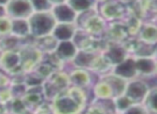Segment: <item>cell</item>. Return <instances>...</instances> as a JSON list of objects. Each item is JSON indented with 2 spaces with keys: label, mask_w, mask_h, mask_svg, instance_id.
Segmentation results:
<instances>
[{
  "label": "cell",
  "mask_w": 157,
  "mask_h": 114,
  "mask_svg": "<svg viewBox=\"0 0 157 114\" xmlns=\"http://www.w3.org/2000/svg\"><path fill=\"white\" fill-rule=\"evenodd\" d=\"M136 59V69L138 75L152 77L156 74V62L151 56H138Z\"/></svg>",
  "instance_id": "5bb4252c"
},
{
  "label": "cell",
  "mask_w": 157,
  "mask_h": 114,
  "mask_svg": "<svg viewBox=\"0 0 157 114\" xmlns=\"http://www.w3.org/2000/svg\"><path fill=\"white\" fill-rule=\"evenodd\" d=\"M58 42H59L58 40H56L52 35H50V36H46V37L36 39V42L33 43V45L45 55V54H52V53H54L57 45H58Z\"/></svg>",
  "instance_id": "ac0fdd59"
},
{
  "label": "cell",
  "mask_w": 157,
  "mask_h": 114,
  "mask_svg": "<svg viewBox=\"0 0 157 114\" xmlns=\"http://www.w3.org/2000/svg\"><path fill=\"white\" fill-rule=\"evenodd\" d=\"M53 6H57V5H61V3H66L67 0H48Z\"/></svg>",
  "instance_id": "f1b7e54d"
},
{
  "label": "cell",
  "mask_w": 157,
  "mask_h": 114,
  "mask_svg": "<svg viewBox=\"0 0 157 114\" xmlns=\"http://www.w3.org/2000/svg\"><path fill=\"white\" fill-rule=\"evenodd\" d=\"M102 54L107 58L108 62L111 64L112 67L118 65L128 57L126 48L117 43H113L111 45L107 46L105 50L102 52Z\"/></svg>",
  "instance_id": "7c38bea8"
},
{
  "label": "cell",
  "mask_w": 157,
  "mask_h": 114,
  "mask_svg": "<svg viewBox=\"0 0 157 114\" xmlns=\"http://www.w3.org/2000/svg\"><path fill=\"white\" fill-rule=\"evenodd\" d=\"M97 2V0H67L68 5L78 14L95 9Z\"/></svg>",
  "instance_id": "44dd1931"
},
{
  "label": "cell",
  "mask_w": 157,
  "mask_h": 114,
  "mask_svg": "<svg viewBox=\"0 0 157 114\" xmlns=\"http://www.w3.org/2000/svg\"><path fill=\"white\" fill-rule=\"evenodd\" d=\"M71 86L69 74L61 70L53 72L48 79H45L43 85V94L46 100H53L61 92L66 90Z\"/></svg>",
  "instance_id": "3957f363"
},
{
  "label": "cell",
  "mask_w": 157,
  "mask_h": 114,
  "mask_svg": "<svg viewBox=\"0 0 157 114\" xmlns=\"http://www.w3.org/2000/svg\"><path fill=\"white\" fill-rule=\"evenodd\" d=\"M156 22H157V17H156Z\"/></svg>",
  "instance_id": "e575fe53"
},
{
  "label": "cell",
  "mask_w": 157,
  "mask_h": 114,
  "mask_svg": "<svg viewBox=\"0 0 157 114\" xmlns=\"http://www.w3.org/2000/svg\"><path fill=\"white\" fill-rule=\"evenodd\" d=\"M6 16H7V8L0 5V18L6 17Z\"/></svg>",
  "instance_id": "83f0119b"
},
{
  "label": "cell",
  "mask_w": 157,
  "mask_h": 114,
  "mask_svg": "<svg viewBox=\"0 0 157 114\" xmlns=\"http://www.w3.org/2000/svg\"><path fill=\"white\" fill-rule=\"evenodd\" d=\"M78 29V25L75 23H57L52 36L59 42L69 41L74 39Z\"/></svg>",
  "instance_id": "8fae6325"
},
{
  "label": "cell",
  "mask_w": 157,
  "mask_h": 114,
  "mask_svg": "<svg viewBox=\"0 0 157 114\" xmlns=\"http://www.w3.org/2000/svg\"><path fill=\"white\" fill-rule=\"evenodd\" d=\"M100 15L103 20H118L124 15V7L115 1H107L101 6Z\"/></svg>",
  "instance_id": "9a60e30c"
},
{
  "label": "cell",
  "mask_w": 157,
  "mask_h": 114,
  "mask_svg": "<svg viewBox=\"0 0 157 114\" xmlns=\"http://www.w3.org/2000/svg\"><path fill=\"white\" fill-rule=\"evenodd\" d=\"M97 55H98L97 53L88 52V51H84V50H78V54H76V56L74 57V59L71 63H73L75 68H83L88 70L92 67Z\"/></svg>",
  "instance_id": "e0dca14e"
},
{
  "label": "cell",
  "mask_w": 157,
  "mask_h": 114,
  "mask_svg": "<svg viewBox=\"0 0 157 114\" xmlns=\"http://www.w3.org/2000/svg\"><path fill=\"white\" fill-rule=\"evenodd\" d=\"M97 1H105V2H107L108 0H97Z\"/></svg>",
  "instance_id": "1f68e13d"
},
{
  "label": "cell",
  "mask_w": 157,
  "mask_h": 114,
  "mask_svg": "<svg viewBox=\"0 0 157 114\" xmlns=\"http://www.w3.org/2000/svg\"><path fill=\"white\" fill-rule=\"evenodd\" d=\"M21 41H22V39L13 35L6 36L3 38H0V48L2 52L18 51L21 48Z\"/></svg>",
  "instance_id": "7402d4cb"
},
{
  "label": "cell",
  "mask_w": 157,
  "mask_h": 114,
  "mask_svg": "<svg viewBox=\"0 0 157 114\" xmlns=\"http://www.w3.org/2000/svg\"><path fill=\"white\" fill-rule=\"evenodd\" d=\"M122 114H150L143 103H135Z\"/></svg>",
  "instance_id": "4316f807"
},
{
  "label": "cell",
  "mask_w": 157,
  "mask_h": 114,
  "mask_svg": "<svg viewBox=\"0 0 157 114\" xmlns=\"http://www.w3.org/2000/svg\"><path fill=\"white\" fill-rule=\"evenodd\" d=\"M29 27H30V36L35 39L52 35L56 21L53 16L52 12H35L28 18Z\"/></svg>",
  "instance_id": "7a4b0ae2"
},
{
  "label": "cell",
  "mask_w": 157,
  "mask_h": 114,
  "mask_svg": "<svg viewBox=\"0 0 157 114\" xmlns=\"http://www.w3.org/2000/svg\"><path fill=\"white\" fill-rule=\"evenodd\" d=\"M86 102L85 89L72 85L51 100L54 114H81L85 110Z\"/></svg>",
  "instance_id": "6da1fadb"
},
{
  "label": "cell",
  "mask_w": 157,
  "mask_h": 114,
  "mask_svg": "<svg viewBox=\"0 0 157 114\" xmlns=\"http://www.w3.org/2000/svg\"><path fill=\"white\" fill-rule=\"evenodd\" d=\"M6 8L7 16L11 20H28L35 13L29 0H11Z\"/></svg>",
  "instance_id": "5b68a950"
},
{
  "label": "cell",
  "mask_w": 157,
  "mask_h": 114,
  "mask_svg": "<svg viewBox=\"0 0 157 114\" xmlns=\"http://www.w3.org/2000/svg\"><path fill=\"white\" fill-rule=\"evenodd\" d=\"M156 74H157V62H156Z\"/></svg>",
  "instance_id": "d6a6232c"
},
{
  "label": "cell",
  "mask_w": 157,
  "mask_h": 114,
  "mask_svg": "<svg viewBox=\"0 0 157 114\" xmlns=\"http://www.w3.org/2000/svg\"><path fill=\"white\" fill-rule=\"evenodd\" d=\"M5 114H13V113H10V112H9V113H8V112H7V113H5Z\"/></svg>",
  "instance_id": "836d02e7"
},
{
  "label": "cell",
  "mask_w": 157,
  "mask_h": 114,
  "mask_svg": "<svg viewBox=\"0 0 157 114\" xmlns=\"http://www.w3.org/2000/svg\"><path fill=\"white\" fill-rule=\"evenodd\" d=\"M93 92H94L95 98L96 99H114L115 95H114L113 88L110 85V83L101 77L100 80L97 82L93 87Z\"/></svg>",
  "instance_id": "2e32d148"
},
{
  "label": "cell",
  "mask_w": 157,
  "mask_h": 114,
  "mask_svg": "<svg viewBox=\"0 0 157 114\" xmlns=\"http://www.w3.org/2000/svg\"><path fill=\"white\" fill-rule=\"evenodd\" d=\"M150 90V86L144 81L133 79L128 81L125 94L133 103H143L146 95Z\"/></svg>",
  "instance_id": "8992f818"
},
{
  "label": "cell",
  "mask_w": 157,
  "mask_h": 114,
  "mask_svg": "<svg viewBox=\"0 0 157 114\" xmlns=\"http://www.w3.org/2000/svg\"><path fill=\"white\" fill-rule=\"evenodd\" d=\"M51 114H54V113H51Z\"/></svg>",
  "instance_id": "8d00e7d4"
},
{
  "label": "cell",
  "mask_w": 157,
  "mask_h": 114,
  "mask_svg": "<svg viewBox=\"0 0 157 114\" xmlns=\"http://www.w3.org/2000/svg\"><path fill=\"white\" fill-rule=\"evenodd\" d=\"M113 101H114V107H115L116 113H120V114H122L123 112H125L132 104H135V103H133L126 95H121V96L114 98Z\"/></svg>",
  "instance_id": "cb8c5ba5"
},
{
  "label": "cell",
  "mask_w": 157,
  "mask_h": 114,
  "mask_svg": "<svg viewBox=\"0 0 157 114\" xmlns=\"http://www.w3.org/2000/svg\"><path fill=\"white\" fill-rule=\"evenodd\" d=\"M139 38L145 44L157 43V24H145L140 28Z\"/></svg>",
  "instance_id": "d6986e66"
},
{
  "label": "cell",
  "mask_w": 157,
  "mask_h": 114,
  "mask_svg": "<svg viewBox=\"0 0 157 114\" xmlns=\"http://www.w3.org/2000/svg\"><path fill=\"white\" fill-rule=\"evenodd\" d=\"M115 114H120V113H115Z\"/></svg>",
  "instance_id": "d590c367"
},
{
  "label": "cell",
  "mask_w": 157,
  "mask_h": 114,
  "mask_svg": "<svg viewBox=\"0 0 157 114\" xmlns=\"http://www.w3.org/2000/svg\"><path fill=\"white\" fill-rule=\"evenodd\" d=\"M11 0H0V5L1 6H5V7H7V5L10 2Z\"/></svg>",
  "instance_id": "f546056e"
},
{
  "label": "cell",
  "mask_w": 157,
  "mask_h": 114,
  "mask_svg": "<svg viewBox=\"0 0 157 114\" xmlns=\"http://www.w3.org/2000/svg\"><path fill=\"white\" fill-rule=\"evenodd\" d=\"M78 48L75 44V42L73 40H69V41L58 42V45H57L54 54L58 57L59 60H61L63 63H67L72 62L78 54Z\"/></svg>",
  "instance_id": "30bf717a"
},
{
  "label": "cell",
  "mask_w": 157,
  "mask_h": 114,
  "mask_svg": "<svg viewBox=\"0 0 157 114\" xmlns=\"http://www.w3.org/2000/svg\"><path fill=\"white\" fill-rule=\"evenodd\" d=\"M69 79L70 83L72 86L80 88H87L88 86L92 85V75L88 72L87 69L83 68H75L72 71H70Z\"/></svg>",
  "instance_id": "4fadbf2b"
},
{
  "label": "cell",
  "mask_w": 157,
  "mask_h": 114,
  "mask_svg": "<svg viewBox=\"0 0 157 114\" xmlns=\"http://www.w3.org/2000/svg\"><path fill=\"white\" fill-rule=\"evenodd\" d=\"M112 72L127 81L136 79L138 77L137 69H136V59L132 57H127L125 60L112 68Z\"/></svg>",
  "instance_id": "ba28073f"
},
{
  "label": "cell",
  "mask_w": 157,
  "mask_h": 114,
  "mask_svg": "<svg viewBox=\"0 0 157 114\" xmlns=\"http://www.w3.org/2000/svg\"><path fill=\"white\" fill-rule=\"evenodd\" d=\"M1 55H2V51H1V48H0V58H1Z\"/></svg>",
  "instance_id": "4dcf8cb0"
},
{
  "label": "cell",
  "mask_w": 157,
  "mask_h": 114,
  "mask_svg": "<svg viewBox=\"0 0 157 114\" xmlns=\"http://www.w3.org/2000/svg\"><path fill=\"white\" fill-rule=\"evenodd\" d=\"M18 52L21 55V71L23 74H26L35 70L44 57L43 53L38 50L33 44L21 46Z\"/></svg>",
  "instance_id": "277c9868"
},
{
  "label": "cell",
  "mask_w": 157,
  "mask_h": 114,
  "mask_svg": "<svg viewBox=\"0 0 157 114\" xmlns=\"http://www.w3.org/2000/svg\"><path fill=\"white\" fill-rule=\"evenodd\" d=\"M143 104L145 105V108L150 113L157 114V86L150 88L143 101Z\"/></svg>",
  "instance_id": "603a6c76"
},
{
  "label": "cell",
  "mask_w": 157,
  "mask_h": 114,
  "mask_svg": "<svg viewBox=\"0 0 157 114\" xmlns=\"http://www.w3.org/2000/svg\"><path fill=\"white\" fill-rule=\"evenodd\" d=\"M35 12H50L53 5L48 0H29Z\"/></svg>",
  "instance_id": "d4e9b609"
},
{
  "label": "cell",
  "mask_w": 157,
  "mask_h": 114,
  "mask_svg": "<svg viewBox=\"0 0 157 114\" xmlns=\"http://www.w3.org/2000/svg\"><path fill=\"white\" fill-rule=\"evenodd\" d=\"M0 69L12 75L23 74L21 71V55L18 51L2 52L0 58Z\"/></svg>",
  "instance_id": "52a82bcc"
},
{
  "label": "cell",
  "mask_w": 157,
  "mask_h": 114,
  "mask_svg": "<svg viewBox=\"0 0 157 114\" xmlns=\"http://www.w3.org/2000/svg\"><path fill=\"white\" fill-rule=\"evenodd\" d=\"M51 12H52L56 23H75L78 15L67 2L53 6Z\"/></svg>",
  "instance_id": "9c48e42d"
},
{
  "label": "cell",
  "mask_w": 157,
  "mask_h": 114,
  "mask_svg": "<svg viewBox=\"0 0 157 114\" xmlns=\"http://www.w3.org/2000/svg\"><path fill=\"white\" fill-rule=\"evenodd\" d=\"M11 35L24 39L30 36V27L28 20H12Z\"/></svg>",
  "instance_id": "ffe728a7"
},
{
  "label": "cell",
  "mask_w": 157,
  "mask_h": 114,
  "mask_svg": "<svg viewBox=\"0 0 157 114\" xmlns=\"http://www.w3.org/2000/svg\"><path fill=\"white\" fill-rule=\"evenodd\" d=\"M12 29V20L8 16L0 18V38L11 35Z\"/></svg>",
  "instance_id": "484cf974"
}]
</instances>
